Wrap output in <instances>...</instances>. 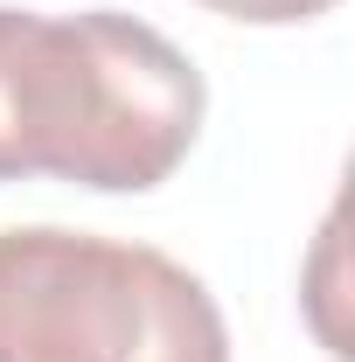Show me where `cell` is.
<instances>
[{
	"mask_svg": "<svg viewBox=\"0 0 355 362\" xmlns=\"http://www.w3.org/2000/svg\"><path fill=\"white\" fill-rule=\"evenodd\" d=\"M209 14H230V21H251V28H293V21H313L342 0H202Z\"/></svg>",
	"mask_w": 355,
	"mask_h": 362,
	"instance_id": "3957f363",
	"label": "cell"
},
{
	"mask_svg": "<svg viewBox=\"0 0 355 362\" xmlns=\"http://www.w3.org/2000/svg\"><path fill=\"white\" fill-rule=\"evenodd\" d=\"M0 362H230L209 286L153 244L0 230Z\"/></svg>",
	"mask_w": 355,
	"mask_h": 362,
	"instance_id": "7a4b0ae2",
	"label": "cell"
},
{
	"mask_svg": "<svg viewBox=\"0 0 355 362\" xmlns=\"http://www.w3.org/2000/svg\"><path fill=\"white\" fill-rule=\"evenodd\" d=\"M202 70L133 14L0 7V181L161 188L202 133Z\"/></svg>",
	"mask_w": 355,
	"mask_h": 362,
	"instance_id": "6da1fadb",
	"label": "cell"
}]
</instances>
